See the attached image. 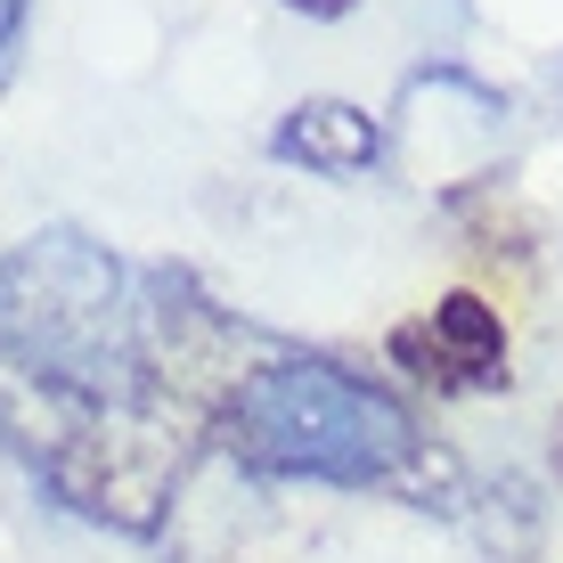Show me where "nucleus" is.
<instances>
[{"mask_svg":"<svg viewBox=\"0 0 563 563\" xmlns=\"http://www.w3.org/2000/svg\"><path fill=\"white\" fill-rule=\"evenodd\" d=\"M238 335L188 269L33 229L0 254V450L82 522L164 539Z\"/></svg>","mask_w":563,"mask_h":563,"instance_id":"f257e3e1","label":"nucleus"},{"mask_svg":"<svg viewBox=\"0 0 563 563\" xmlns=\"http://www.w3.org/2000/svg\"><path fill=\"white\" fill-rule=\"evenodd\" d=\"M205 474L238 482H319V490H409L441 482L450 450L433 441L393 384L360 376V367L295 352V343H262L254 360L229 367L221 400L205 424ZM188 465V474H197Z\"/></svg>","mask_w":563,"mask_h":563,"instance_id":"f03ea898","label":"nucleus"},{"mask_svg":"<svg viewBox=\"0 0 563 563\" xmlns=\"http://www.w3.org/2000/svg\"><path fill=\"white\" fill-rule=\"evenodd\" d=\"M393 360H409L424 384H450V393H490L507 384V327L482 295H441L417 327L393 335Z\"/></svg>","mask_w":563,"mask_h":563,"instance_id":"7ed1b4c3","label":"nucleus"},{"mask_svg":"<svg viewBox=\"0 0 563 563\" xmlns=\"http://www.w3.org/2000/svg\"><path fill=\"white\" fill-rule=\"evenodd\" d=\"M269 155H278V164L319 172V180H352V172H376L384 123H376L367 107H352V99H302V107L278 114Z\"/></svg>","mask_w":563,"mask_h":563,"instance_id":"20e7f679","label":"nucleus"},{"mask_svg":"<svg viewBox=\"0 0 563 563\" xmlns=\"http://www.w3.org/2000/svg\"><path fill=\"white\" fill-rule=\"evenodd\" d=\"M25 9L33 0H0V74H9V49H16V33H25Z\"/></svg>","mask_w":563,"mask_h":563,"instance_id":"39448f33","label":"nucleus"},{"mask_svg":"<svg viewBox=\"0 0 563 563\" xmlns=\"http://www.w3.org/2000/svg\"><path fill=\"white\" fill-rule=\"evenodd\" d=\"M278 9H302V16H352L360 0H278Z\"/></svg>","mask_w":563,"mask_h":563,"instance_id":"423d86ee","label":"nucleus"}]
</instances>
